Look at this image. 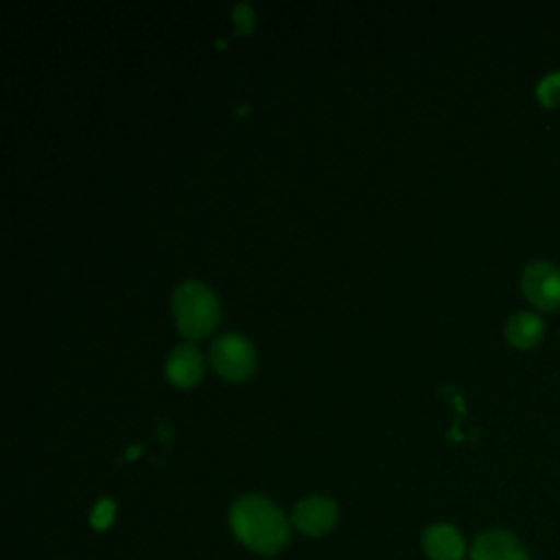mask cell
I'll return each mask as SVG.
<instances>
[{
	"label": "cell",
	"instance_id": "6da1fadb",
	"mask_svg": "<svg viewBox=\"0 0 560 560\" xmlns=\"http://www.w3.org/2000/svg\"><path fill=\"white\" fill-rule=\"evenodd\" d=\"M230 525L245 547L262 556H273L289 540L284 514L260 494L236 499L230 510Z\"/></svg>",
	"mask_w": 560,
	"mask_h": 560
},
{
	"label": "cell",
	"instance_id": "7a4b0ae2",
	"mask_svg": "<svg viewBox=\"0 0 560 560\" xmlns=\"http://www.w3.org/2000/svg\"><path fill=\"white\" fill-rule=\"evenodd\" d=\"M173 319L177 330L188 339L206 337L221 317L217 295L199 280H184L173 291Z\"/></svg>",
	"mask_w": 560,
	"mask_h": 560
},
{
	"label": "cell",
	"instance_id": "3957f363",
	"mask_svg": "<svg viewBox=\"0 0 560 560\" xmlns=\"http://www.w3.org/2000/svg\"><path fill=\"white\" fill-rule=\"evenodd\" d=\"M212 368L228 381H243L256 368L254 346L238 332H223L210 346Z\"/></svg>",
	"mask_w": 560,
	"mask_h": 560
},
{
	"label": "cell",
	"instance_id": "277c9868",
	"mask_svg": "<svg viewBox=\"0 0 560 560\" xmlns=\"http://www.w3.org/2000/svg\"><path fill=\"white\" fill-rule=\"evenodd\" d=\"M521 287L525 298L540 311L560 306V269L549 260H534L523 269Z\"/></svg>",
	"mask_w": 560,
	"mask_h": 560
},
{
	"label": "cell",
	"instance_id": "5b68a950",
	"mask_svg": "<svg viewBox=\"0 0 560 560\" xmlns=\"http://www.w3.org/2000/svg\"><path fill=\"white\" fill-rule=\"evenodd\" d=\"M291 523L306 536H324L337 523V505L328 497H306L293 508Z\"/></svg>",
	"mask_w": 560,
	"mask_h": 560
},
{
	"label": "cell",
	"instance_id": "8992f818",
	"mask_svg": "<svg viewBox=\"0 0 560 560\" xmlns=\"http://www.w3.org/2000/svg\"><path fill=\"white\" fill-rule=\"evenodd\" d=\"M472 560H529L525 547L505 529H488L477 536Z\"/></svg>",
	"mask_w": 560,
	"mask_h": 560
},
{
	"label": "cell",
	"instance_id": "52a82bcc",
	"mask_svg": "<svg viewBox=\"0 0 560 560\" xmlns=\"http://www.w3.org/2000/svg\"><path fill=\"white\" fill-rule=\"evenodd\" d=\"M166 378L177 387H192L203 374V357L188 343L175 346L166 357Z\"/></svg>",
	"mask_w": 560,
	"mask_h": 560
},
{
	"label": "cell",
	"instance_id": "ba28073f",
	"mask_svg": "<svg viewBox=\"0 0 560 560\" xmlns=\"http://www.w3.org/2000/svg\"><path fill=\"white\" fill-rule=\"evenodd\" d=\"M422 547L431 560H459L464 556V538L448 523L431 525L422 536Z\"/></svg>",
	"mask_w": 560,
	"mask_h": 560
},
{
	"label": "cell",
	"instance_id": "9c48e42d",
	"mask_svg": "<svg viewBox=\"0 0 560 560\" xmlns=\"http://www.w3.org/2000/svg\"><path fill=\"white\" fill-rule=\"evenodd\" d=\"M542 330H545L542 319L538 315H534V313L523 311V313H516V315H512L508 319V324H505V339L514 348H518V350H529V348H534L540 341Z\"/></svg>",
	"mask_w": 560,
	"mask_h": 560
},
{
	"label": "cell",
	"instance_id": "30bf717a",
	"mask_svg": "<svg viewBox=\"0 0 560 560\" xmlns=\"http://www.w3.org/2000/svg\"><path fill=\"white\" fill-rule=\"evenodd\" d=\"M536 94H538V98L542 101V105H547V107L560 105V72L547 74V77L538 83Z\"/></svg>",
	"mask_w": 560,
	"mask_h": 560
},
{
	"label": "cell",
	"instance_id": "8fae6325",
	"mask_svg": "<svg viewBox=\"0 0 560 560\" xmlns=\"http://www.w3.org/2000/svg\"><path fill=\"white\" fill-rule=\"evenodd\" d=\"M112 521H114V503H112V499L105 497L94 505V510L90 514V523L94 529H107L112 525Z\"/></svg>",
	"mask_w": 560,
	"mask_h": 560
},
{
	"label": "cell",
	"instance_id": "7c38bea8",
	"mask_svg": "<svg viewBox=\"0 0 560 560\" xmlns=\"http://www.w3.org/2000/svg\"><path fill=\"white\" fill-rule=\"evenodd\" d=\"M232 20H234V26H236L238 33H249V31H252V24H254L252 7L245 4V2L234 4V9H232Z\"/></svg>",
	"mask_w": 560,
	"mask_h": 560
}]
</instances>
